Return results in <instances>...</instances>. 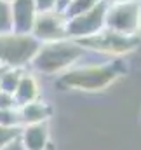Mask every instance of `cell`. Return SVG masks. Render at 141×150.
<instances>
[{
    "label": "cell",
    "instance_id": "cell-1",
    "mask_svg": "<svg viewBox=\"0 0 141 150\" xmlns=\"http://www.w3.org/2000/svg\"><path fill=\"white\" fill-rule=\"evenodd\" d=\"M127 68L122 59H115L110 63H94L84 67H71L59 75L58 87L61 89H82V91H99L110 86L115 79H118Z\"/></svg>",
    "mask_w": 141,
    "mask_h": 150
},
{
    "label": "cell",
    "instance_id": "cell-2",
    "mask_svg": "<svg viewBox=\"0 0 141 150\" xmlns=\"http://www.w3.org/2000/svg\"><path fill=\"white\" fill-rule=\"evenodd\" d=\"M87 49H84L77 40L63 38L56 42L40 44L35 58L32 59V68L45 75L66 72L78 59L85 56Z\"/></svg>",
    "mask_w": 141,
    "mask_h": 150
},
{
    "label": "cell",
    "instance_id": "cell-3",
    "mask_svg": "<svg viewBox=\"0 0 141 150\" xmlns=\"http://www.w3.org/2000/svg\"><path fill=\"white\" fill-rule=\"evenodd\" d=\"M40 42L32 33H4L0 35V65L7 68H23L32 63Z\"/></svg>",
    "mask_w": 141,
    "mask_h": 150
},
{
    "label": "cell",
    "instance_id": "cell-4",
    "mask_svg": "<svg viewBox=\"0 0 141 150\" xmlns=\"http://www.w3.org/2000/svg\"><path fill=\"white\" fill-rule=\"evenodd\" d=\"M84 49L106 54V56H122L131 51H134L141 44V35H124L113 30L103 28L101 32L91 35V37L77 40Z\"/></svg>",
    "mask_w": 141,
    "mask_h": 150
},
{
    "label": "cell",
    "instance_id": "cell-5",
    "mask_svg": "<svg viewBox=\"0 0 141 150\" xmlns=\"http://www.w3.org/2000/svg\"><path fill=\"white\" fill-rule=\"evenodd\" d=\"M140 2L108 4L105 28L124 35H140Z\"/></svg>",
    "mask_w": 141,
    "mask_h": 150
},
{
    "label": "cell",
    "instance_id": "cell-6",
    "mask_svg": "<svg viewBox=\"0 0 141 150\" xmlns=\"http://www.w3.org/2000/svg\"><path fill=\"white\" fill-rule=\"evenodd\" d=\"M106 9H108V2L103 0L91 11L70 18L68 25H66V37L71 40H80V38L91 37V35L101 32L105 28Z\"/></svg>",
    "mask_w": 141,
    "mask_h": 150
},
{
    "label": "cell",
    "instance_id": "cell-7",
    "mask_svg": "<svg viewBox=\"0 0 141 150\" xmlns=\"http://www.w3.org/2000/svg\"><path fill=\"white\" fill-rule=\"evenodd\" d=\"M66 25H68V18L65 16V12L52 9V11H44L38 12L32 28V35L40 42V44H47V42H56V40H63L66 37Z\"/></svg>",
    "mask_w": 141,
    "mask_h": 150
},
{
    "label": "cell",
    "instance_id": "cell-8",
    "mask_svg": "<svg viewBox=\"0 0 141 150\" xmlns=\"http://www.w3.org/2000/svg\"><path fill=\"white\" fill-rule=\"evenodd\" d=\"M38 9L35 0H12L11 2V18L14 33H32Z\"/></svg>",
    "mask_w": 141,
    "mask_h": 150
},
{
    "label": "cell",
    "instance_id": "cell-9",
    "mask_svg": "<svg viewBox=\"0 0 141 150\" xmlns=\"http://www.w3.org/2000/svg\"><path fill=\"white\" fill-rule=\"evenodd\" d=\"M21 142L26 150H45L49 145V126L47 122L26 124L21 127Z\"/></svg>",
    "mask_w": 141,
    "mask_h": 150
},
{
    "label": "cell",
    "instance_id": "cell-10",
    "mask_svg": "<svg viewBox=\"0 0 141 150\" xmlns=\"http://www.w3.org/2000/svg\"><path fill=\"white\" fill-rule=\"evenodd\" d=\"M40 96V87H38V82L32 74H23L16 91H14V100L18 103V107H23L26 103H32L37 101Z\"/></svg>",
    "mask_w": 141,
    "mask_h": 150
},
{
    "label": "cell",
    "instance_id": "cell-11",
    "mask_svg": "<svg viewBox=\"0 0 141 150\" xmlns=\"http://www.w3.org/2000/svg\"><path fill=\"white\" fill-rule=\"evenodd\" d=\"M51 112H52L51 107L45 101H40V100L19 107L23 126H26V124H38V122H47L49 117H51Z\"/></svg>",
    "mask_w": 141,
    "mask_h": 150
},
{
    "label": "cell",
    "instance_id": "cell-12",
    "mask_svg": "<svg viewBox=\"0 0 141 150\" xmlns=\"http://www.w3.org/2000/svg\"><path fill=\"white\" fill-rule=\"evenodd\" d=\"M23 74H25L23 68H5L2 72V75H0V89L14 94V91H16Z\"/></svg>",
    "mask_w": 141,
    "mask_h": 150
},
{
    "label": "cell",
    "instance_id": "cell-13",
    "mask_svg": "<svg viewBox=\"0 0 141 150\" xmlns=\"http://www.w3.org/2000/svg\"><path fill=\"white\" fill-rule=\"evenodd\" d=\"M103 0H70L68 4H66V7H65V16L70 19L73 16H78V14H82V12H87V11H91L92 7H96L98 4H101Z\"/></svg>",
    "mask_w": 141,
    "mask_h": 150
},
{
    "label": "cell",
    "instance_id": "cell-14",
    "mask_svg": "<svg viewBox=\"0 0 141 150\" xmlns=\"http://www.w3.org/2000/svg\"><path fill=\"white\" fill-rule=\"evenodd\" d=\"M0 126H7V127H21V113L19 108H7V110H0Z\"/></svg>",
    "mask_w": 141,
    "mask_h": 150
},
{
    "label": "cell",
    "instance_id": "cell-15",
    "mask_svg": "<svg viewBox=\"0 0 141 150\" xmlns=\"http://www.w3.org/2000/svg\"><path fill=\"white\" fill-rule=\"evenodd\" d=\"M12 32V18H11V4L0 0V35Z\"/></svg>",
    "mask_w": 141,
    "mask_h": 150
},
{
    "label": "cell",
    "instance_id": "cell-16",
    "mask_svg": "<svg viewBox=\"0 0 141 150\" xmlns=\"http://www.w3.org/2000/svg\"><path fill=\"white\" fill-rule=\"evenodd\" d=\"M23 127V126H21ZM21 127H7V126H0V149H4L5 145H9L11 142L18 140L21 136Z\"/></svg>",
    "mask_w": 141,
    "mask_h": 150
},
{
    "label": "cell",
    "instance_id": "cell-17",
    "mask_svg": "<svg viewBox=\"0 0 141 150\" xmlns=\"http://www.w3.org/2000/svg\"><path fill=\"white\" fill-rule=\"evenodd\" d=\"M7 108H19V107L14 100V94L0 89V110H7Z\"/></svg>",
    "mask_w": 141,
    "mask_h": 150
},
{
    "label": "cell",
    "instance_id": "cell-18",
    "mask_svg": "<svg viewBox=\"0 0 141 150\" xmlns=\"http://www.w3.org/2000/svg\"><path fill=\"white\" fill-rule=\"evenodd\" d=\"M58 2L59 0H35V5L38 9V12H44V11L58 9Z\"/></svg>",
    "mask_w": 141,
    "mask_h": 150
},
{
    "label": "cell",
    "instance_id": "cell-19",
    "mask_svg": "<svg viewBox=\"0 0 141 150\" xmlns=\"http://www.w3.org/2000/svg\"><path fill=\"white\" fill-rule=\"evenodd\" d=\"M0 150H26V147L23 145V142H21V138H18V140H14V142H11L9 145H5L4 149Z\"/></svg>",
    "mask_w": 141,
    "mask_h": 150
},
{
    "label": "cell",
    "instance_id": "cell-20",
    "mask_svg": "<svg viewBox=\"0 0 141 150\" xmlns=\"http://www.w3.org/2000/svg\"><path fill=\"white\" fill-rule=\"evenodd\" d=\"M68 2H70V0H59V2H58V11H61V12H63Z\"/></svg>",
    "mask_w": 141,
    "mask_h": 150
},
{
    "label": "cell",
    "instance_id": "cell-21",
    "mask_svg": "<svg viewBox=\"0 0 141 150\" xmlns=\"http://www.w3.org/2000/svg\"><path fill=\"white\" fill-rule=\"evenodd\" d=\"M108 4H117V2H140V0H106Z\"/></svg>",
    "mask_w": 141,
    "mask_h": 150
},
{
    "label": "cell",
    "instance_id": "cell-22",
    "mask_svg": "<svg viewBox=\"0 0 141 150\" xmlns=\"http://www.w3.org/2000/svg\"><path fill=\"white\" fill-rule=\"evenodd\" d=\"M140 35H141V2H140Z\"/></svg>",
    "mask_w": 141,
    "mask_h": 150
},
{
    "label": "cell",
    "instance_id": "cell-23",
    "mask_svg": "<svg viewBox=\"0 0 141 150\" xmlns=\"http://www.w3.org/2000/svg\"><path fill=\"white\" fill-rule=\"evenodd\" d=\"M5 68H7V67H2V65H0V75H2V72H4Z\"/></svg>",
    "mask_w": 141,
    "mask_h": 150
},
{
    "label": "cell",
    "instance_id": "cell-24",
    "mask_svg": "<svg viewBox=\"0 0 141 150\" xmlns=\"http://www.w3.org/2000/svg\"><path fill=\"white\" fill-rule=\"evenodd\" d=\"M2 2H7V4H11V2H12V0H2Z\"/></svg>",
    "mask_w": 141,
    "mask_h": 150
}]
</instances>
